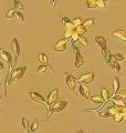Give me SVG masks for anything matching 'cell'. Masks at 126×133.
<instances>
[{
  "label": "cell",
  "mask_w": 126,
  "mask_h": 133,
  "mask_svg": "<svg viewBox=\"0 0 126 133\" xmlns=\"http://www.w3.org/2000/svg\"><path fill=\"white\" fill-rule=\"evenodd\" d=\"M27 66H22V68H16L13 71H12V73H10L9 76H8L7 78H9V83L10 82H18L20 81L21 79H22V77L24 76V73H26L27 71Z\"/></svg>",
  "instance_id": "cell-1"
},
{
  "label": "cell",
  "mask_w": 126,
  "mask_h": 133,
  "mask_svg": "<svg viewBox=\"0 0 126 133\" xmlns=\"http://www.w3.org/2000/svg\"><path fill=\"white\" fill-rule=\"evenodd\" d=\"M66 105H68V101H64V100H61V101H55L52 105H50L51 110L49 112V115L51 116L53 113H57V112H61L62 110H64Z\"/></svg>",
  "instance_id": "cell-2"
},
{
  "label": "cell",
  "mask_w": 126,
  "mask_h": 133,
  "mask_svg": "<svg viewBox=\"0 0 126 133\" xmlns=\"http://www.w3.org/2000/svg\"><path fill=\"white\" fill-rule=\"evenodd\" d=\"M66 47H68V39L63 38V39H60L55 44L53 45V47L51 48V51L62 53V52L66 51Z\"/></svg>",
  "instance_id": "cell-3"
},
{
  "label": "cell",
  "mask_w": 126,
  "mask_h": 133,
  "mask_svg": "<svg viewBox=\"0 0 126 133\" xmlns=\"http://www.w3.org/2000/svg\"><path fill=\"white\" fill-rule=\"evenodd\" d=\"M76 81H79L81 84H91L94 81V73L93 72H85L82 73L81 76L76 79Z\"/></svg>",
  "instance_id": "cell-4"
},
{
  "label": "cell",
  "mask_w": 126,
  "mask_h": 133,
  "mask_svg": "<svg viewBox=\"0 0 126 133\" xmlns=\"http://www.w3.org/2000/svg\"><path fill=\"white\" fill-rule=\"evenodd\" d=\"M72 48L75 52V69H80L82 65H84V57L82 56V53L79 50V48H76L74 45V43L72 44Z\"/></svg>",
  "instance_id": "cell-5"
},
{
  "label": "cell",
  "mask_w": 126,
  "mask_h": 133,
  "mask_svg": "<svg viewBox=\"0 0 126 133\" xmlns=\"http://www.w3.org/2000/svg\"><path fill=\"white\" fill-rule=\"evenodd\" d=\"M11 51L15 56V61H13V65L18 62V58L20 55V44H19V41L17 38L12 39V42H11Z\"/></svg>",
  "instance_id": "cell-6"
},
{
  "label": "cell",
  "mask_w": 126,
  "mask_h": 133,
  "mask_svg": "<svg viewBox=\"0 0 126 133\" xmlns=\"http://www.w3.org/2000/svg\"><path fill=\"white\" fill-rule=\"evenodd\" d=\"M0 58L5 61V62H7L8 64H9V70L11 71V66L13 65V61H12V56H11V53H9V52H7V51H5L1 47H0Z\"/></svg>",
  "instance_id": "cell-7"
},
{
  "label": "cell",
  "mask_w": 126,
  "mask_h": 133,
  "mask_svg": "<svg viewBox=\"0 0 126 133\" xmlns=\"http://www.w3.org/2000/svg\"><path fill=\"white\" fill-rule=\"evenodd\" d=\"M30 98H31V100L33 102H36V103H38V104H43V105H45L47 107V109L49 110V107H48V104H47V101L44 100V98L42 97L41 94H39V93H37V92H30Z\"/></svg>",
  "instance_id": "cell-8"
},
{
  "label": "cell",
  "mask_w": 126,
  "mask_h": 133,
  "mask_svg": "<svg viewBox=\"0 0 126 133\" xmlns=\"http://www.w3.org/2000/svg\"><path fill=\"white\" fill-rule=\"evenodd\" d=\"M65 83H66V87H68V88H69L71 91H74L75 84H76V78H74L72 74H70L69 72H66Z\"/></svg>",
  "instance_id": "cell-9"
},
{
  "label": "cell",
  "mask_w": 126,
  "mask_h": 133,
  "mask_svg": "<svg viewBox=\"0 0 126 133\" xmlns=\"http://www.w3.org/2000/svg\"><path fill=\"white\" fill-rule=\"evenodd\" d=\"M58 98H59V89L52 90L51 92H50L48 99H47V104H48V107L50 108V105H52L54 102L58 101Z\"/></svg>",
  "instance_id": "cell-10"
},
{
  "label": "cell",
  "mask_w": 126,
  "mask_h": 133,
  "mask_svg": "<svg viewBox=\"0 0 126 133\" xmlns=\"http://www.w3.org/2000/svg\"><path fill=\"white\" fill-rule=\"evenodd\" d=\"M111 36L112 37H115V38H117V39H120L122 42H125V41H126V31L125 30H122V29L112 31L111 32Z\"/></svg>",
  "instance_id": "cell-11"
},
{
  "label": "cell",
  "mask_w": 126,
  "mask_h": 133,
  "mask_svg": "<svg viewBox=\"0 0 126 133\" xmlns=\"http://www.w3.org/2000/svg\"><path fill=\"white\" fill-rule=\"evenodd\" d=\"M79 91H80V95H81V97L85 100V101H87L89 98H90V89L87 88L85 84H80Z\"/></svg>",
  "instance_id": "cell-12"
},
{
  "label": "cell",
  "mask_w": 126,
  "mask_h": 133,
  "mask_svg": "<svg viewBox=\"0 0 126 133\" xmlns=\"http://www.w3.org/2000/svg\"><path fill=\"white\" fill-rule=\"evenodd\" d=\"M48 69H50V70H51V72L54 73V69H53V66L51 64H50V65H43V64H42V65H40L39 68L37 69V74L42 76V74H44L45 72L48 71Z\"/></svg>",
  "instance_id": "cell-13"
},
{
  "label": "cell",
  "mask_w": 126,
  "mask_h": 133,
  "mask_svg": "<svg viewBox=\"0 0 126 133\" xmlns=\"http://www.w3.org/2000/svg\"><path fill=\"white\" fill-rule=\"evenodd\" d=\"M60 17H61L63 27H65L66 29H74V27L72 26V22H71V20L68 18V17L66 16H60Z\"/></svg>",
  "instance_id": "cell-14"
},
{
  "label": "cell",
  "mask_w": 126,
  "mask_h": 133,
  "mask_svg": "<svg viewBox=\"0 0 126 133\" xmlns=\"http://www.w3.org/2000/svg\"><path fill=\"white\" fill-rule=\"evenodd\" d=\"M111 100L114 102L115 107H117V108H125V101L123 99H121L118 97H116V95H114V97H113Z\"/></svg>",
  "instance_id": "cell-15"
},
{
  "label": "cell",
  "mask_w": 126,
  "mask_h": 133,
  "mask_svg": "<svg viewBox=\"0 0 126 133\" xmlns=\"http://www.w3.org/2000/svg\"><path fill=\"white\" fill-rule=\"evenodd\" d=\"M121 90V83H120V78L115 77L113 79V92H114V95Z\"/></svg>",
  "instance_id": "cell-16"
},
{
  "label": "cell",
  "mask_w": 126,
  "mask_h": 133,
  "mask_svg": "<svg viewBox=\"0 0 126 133\" xmlns=\"http://www.w3.org/2000/svg\"><path fill=\"white\" fill-rule=\"evenodd\" d=\"M95 42L101 45L102 50H105V49H106V40H105L103 37H100V36L95 37Z\"/></svg>",
  "instance_id": "cell-17"
},
{
  "label": "cell",
  "mask_w": 126,
  "mask_h": 133,
  "mask_svg": "<svg viewBox=\"0 0 126 133\" xmlns=\"http://www.w3.org/2000/svg\"><path fill=\"white\" fill-rule=\"evenodd\" d=\"M15 17L17 18V23L20 24V23H24L26 22V19H24V16H23V12H20V11H16Z\"/></svg>",
  "instance_id": "cell-18"
},
{
  "label": "cell",
  "mask_w": 126,
  "mask_h": 133,
  "mask_svg": "<svg viewBox=\"0 0 126 133\" xmlns=\"http://www.w3.org/2000/svg\"><path fill=\"white\" fill-rule=\"evenodd\" d=\"M39 61L43 65H50L49 63V57L45 53H39Z\"/></svg>",
  "instance_id": "cell-19"
},
{
  "label": "cell",
  "mask_w": 126,
  "mask_h": 133,
  "mask_svg": "<svg viewBox=\"0 0 126 133\" xmlns=\"http://www.w3.org/2000/svg\"><path fill=\"white\" fill-rule=\"evenodd\" d=\"M13 9L16 11H23V3L20 1V0H13Z\"/></svg>",
  "instance_id": "cell-20"
},
{
  "label": "cell",
  "mask_w": 126,
  "mask_h": 133,
  "mask_svg": "<svg viewBox=\"0 0 126 133\" xmlns=\"http://www.w3.org/2000/svg\"><path fill=\"white\" fill-rule=\"evenodd\" d=\"M95 23V20L94 19H86V20H84V21L82 22V24L81 26L82 27H84L87 30L89 28H91V27H93V24Z\"/></svg>",
  "instance_id": "cell-21"
},
{
  "label": "cell",
  "mask_w": 126,
  "mask_h": 133,
  "mask_svg": "<svg viewBox=\"0 0 126 133\" xmlns=\"http://www.w3.org/2000/svg\"><path fill=\"white\" fill-rule=\"evenodd\" d=\"M78 41H80V43H81V45L83 48H85V49H87L90 47V43H89V40H87L85 37H83V36H80L79 37V40Z\"/></svg>",
  "instance_id": "cell-22"
},
{
  "label": "cell",
  "mask_w": 126,
  "mask_h": 133,
  "mask_svg": "<svg viewBox=\"0 0 126 133\" xmlns=\"http://www.w3.org/2000/svg\"><path fill=\"white\" fill-rule=\"evenodd\" d=\"M101 98H102L104 101H108L110 100V92H108V90L106 88H103L101 90Z\"/></svg>",
  "instance_id": "cell-23"
},
{
  "label": "cell",
  "mask_w": 126,
  "mask_h": 133,
  "mask_svg": "<svg viewBox=\"0 0 126 133\" xmlns=\"http://www.w3.org/2000/svg\"><path fill=\"white\" fill-rule=\"evenodd\" d=\"M91 100L92 102L94 103V104H103L104 103V100L101 98V95H93V97H91Z\"/></svg>",
  "instance_id": "cell-24"
},
{
  "label": "cell",
  "mask_w": 126,
  "mask_h": 133,
  "mask_svg": "<svg viewBox=\"0 0 126 133\" xmlns=\"http://www.w3.org/2000/svg\"><path fill=\"white\" fill-rule=\"evenodd\" d=\"M118 109L120 108H117V107H115V105H113V107H108L107 109H106V112L108 114H110L111 116H113L114 114H116L117 112H118Z\"/></svg>",
  "instance_id": "cell-25"
},
{
  "label": "cell",
  "mask_w": 126,
  "mask_h": 133,
  "mask_svg": "<svg viewBox=\"0 0 126 133\" xmlns=\"http://www.w3.org/2000/svg\"><path fill=\"white\" fill-rule=\"evenodd\" d=\"M74 30H75V32H76L79 36H83V35H85V33H86V29L84 28V27H82V26L75 27Z\"/></svg>",
  "instance_id": "cell-26"
},
{
  "label": "cell",
  "mask_w": 126,
  "mask_h": 133,
  "mask_svg": "<svg viewBox=\"0 0 126 133\" xmlns=\"http://www.w3.org/2000/svg\"><path fill=\"white\" fill-rule=\"evenodd\" d=\"M15 14H16V10L12 8V9H9L8 11L5 12V16H6V18H8V19H12L15 17Z\"/></svg>",
  "instance_id": "cell-27"
},
{
  "label": "cell",
  "mask_w": 126,
  "mask_h": 133,
  "mask_svg": "<svg viewBox=\"0 0 126 133\" xmlns=\"http://www.w3.org/2000/svg\"><path fill=\"white\" fill-rule=\"evenodd\" d=\"M86 7L89 8V9H95L96 0H86Z\"/></svg>",
  "instance_id": "cell-28"
},
{
  "label": "cell",
  "mask_w": 126,
  "mask_h": 133,
  "mask_svg": "<svg viewBox=\"0 0 126 133\" xmlns=\"http://www.w3.org/2000/svg\"><path fill=\"white\" fill-rule=\"evenodd\" d=\"M111 68L114 70L115 72H120L121 71V66H120V64H118V62H116V61H114V62H111Z\"/></svg>",
  "instance_id": "cell-29"
},
{
  "label": "cell",
  "mask_w": 126,
  "mask_h": 133,
  "mask_svg": "<svg viewBox=\"0 0 126 133\" xmlns=\"http://www.w3.org/2000/svg\"><path fill=\"white\" fill-rule=\"evenodd\" d=\"M21 122H22V128H23V130H24V131H29V121H28V119L23 116V118L21 119Z\"/></svg>",
  "instance_id": "cell-30"
},
{
  "label": "cell",
  "mask_w": 126,
  "mask_h": 133,
  "mask_svg": "<svg viewBox=\"0 0 126 133\" xmlns=\"http://www.w3.org/2000/svg\"><path fill=\"white\" fill-rule=\"evenodd\" d=\"M112 57H113V59H114V61H116V62L123 61V60L125 59L124 56H123V55H121V53H114V55H113Z\"/></svg>",
  "instance_id": "cell-31"
},
{
  "label": "cell",
  "mask_w": 126,
  "mask_h": 133,
  "mask_svg": "<svg viewBox=\"0 0 126 133\" xmlns=\"http://www.w3.org/2000/svg\"><path fill=\"white\" fill-rule=\"evenodd\" d=\"M38 128H39V122H38V120H37V119H34V121H33L32 124H31L30 130H31V132L34 133V132L38 130Z\"/></svg>",
  "instance_id": "cell-32"
},
{
  "label": "cell",
  "mask_w": 126,
  "mask_h": 133,
  "mask_svg": "<svg viewBox=\"0 0 126 133\" xmlns=\"http://www.w3.org/2000/svg\"><path fill=\"white\" fill-rule=\"evenodd\" d=\"M71 22H72V26L74 28L79 27V26H81V24H82V18H80V17H79V18H75L73 21H71Z\"/></svg>",
  "instance_id": "cell-33"
},
{
  "label": "cell",
  "mask_w": 126,
  "mask_h": 133,
  "mask_svg": "<svg viewBox=\"0 0 126 133\" xmlns=\"http://www.w3.org/2000/svg\"><path fill=\"white\" fill-rule=\"evenodd\" d=\"M79 35H78V33L76 32H75V30H74V29H73V32H72V36H71V41H72V43H75V42H76V41L79 40Z\"/></svg>",
  "instance_id": "cell-34"
},
{
  "label": "cell",
  "mask_w": 126,
  "mask_h": 133,
  "mask_svg": "<svg viewBox=\"0 0 126 133\" xmlns=\"http://www.w3.org/2000/svg\"><path fill=\"white\" fill-rule=\"evenodd\" d=\"M115 95H116V97H118V98H121V99H123V100H124V99L126 98V91H125V89L120 90Z\"/></svg>",
  "instance_id": "cell-35"
},
{
  "label": "cell",
  "mask_w": 126,
  "mask_h": 133,
  "mask_svg": "<svg viewBox=\"0 0 126 133\" xmlns=\"http://www.w3.org/2000/svg\"><path fill=\"white\" fill-rule=\"evenodd\" d=\"M96 8H102V9H105L106 8V3L102 0H96Z\"/></svg>",
  "instance_id": "cell-36"
},
{
  "label": "cell",
  "mask_w": 126,
  "mask_h": 133,
  "mask_svg": "<svg viewBox=\"0 0 126 133\" xmlns=\"http://www.w3.org/2000/svg\"><path fill=\"white\" fill-rule=\"evenodd\" d=\"M72 32H73V29H66L64 33V38L69 40L71 38V36H72Z\"/></svg>",
  "instance_id": "cell-37"
},
{
  "label": "cell",
  "mask_w": 126,
  "mask_h": 133,
  "mask_svg": "<svg viewBox=\"0 0 126 133\" xmlns=\"http://www.w3.org/2000/svg\"><path fill=\"white\" fill-rule=\"evenodd\" d=\"M99 115L101 118H111V115L108 114L107 112H101V113H99Z\"/></svg>",
  "instance_id": "cell-38"
},
{
  "label": "cell",
  "mask_w": 126,
  "mask_h": 133,
  "mask_svg": "<svg viewBox=\"0 0 126 133\" xmlns=\"http://www.w3.org/2000/svg\"><path fill=\"white\" fill-rule=\"evenodd\" d=\"M3 69H5V65H3V63L0 61V70H3Z\"/></svg>",
  "instance_id": "cell-39"
},
{
  "label": "cell",
  "mask_w": 126,
  "mask_h": 133,
  "mask_svg": "<svg viewBox=\"0 0 126 133\" xmlns=\"http://www.w3.org/2000/svg\"><path fill=\"white\" fill-rule=\"evenodd\" d=\"M76 133H84V132H83V131H82V130H80V131H78V132H76Z\"/></svg>",
  "instance_id": "cell-40"
},
{
  "label": "cell",
  "mask_w": 126,
  "mask_h": 133,
  "mask_svg": "<svg viewBox=\"0 0 126 133\" xmlns=\"http://www.w3.org/2000/svg\"><path fill=\"white\" fill-rule=\"evenodd\" d=\"M49 1H50V2H52V3H53V0H49Z\"/></svg>",
  "instance_id": "cell-41"
},
{
  "label": "cell",
  "mask_w": 126,
  "mask_h": 133,
  "mask_svg": "<svg viewBox=\"0 0 126 133\" xmlns=\"http://www.w3.org/2000/svg\"><path fill=\"white\" fill-rule=\"evenodd\" d=\"M102 1H104V2H106V1H107V0H102Z\"/></svg>",
  "instance_id": "cell-42"
},
{
  "label": "cell",
  "mask_w": 126,
  "mask_h": 133,
  "mask_svg": "<svg viewBox=\"0 0 126 133\" xmlns=\"http://www.w3.org/2000/svg\"><path fill=\"white\" fill-rule=\"evenodd\" d=\"M0 101H1V95H0Z\"/></svg>",
  "instance_id": "cell-43"
},
{
  "label": "cell",
  "mask_w": 126,
  "mask_h": 133,
  "mask_svg": "<svg viewBox=\"0 0 126 133\" xmlns=\"http://www.w3.org/2000/svg\"><path fill=\"white\" fill-rule=\"evenodd\" d=\"M0 85H1V83H0Z\"/></svg>",
  "instance_id": "cell-44"
},
{
  "label": "cell",
  "mask_w": 126,
  "mask_h": 133,
  "mask_svg": "<svg viewBox=\"0 0 126 133\" xmlns=\"http://www.w3.org/2000/svg\"><path fill=\"white\" fill-rule=\"evenodd\" d=\"M85 1H86V0H85Z\"/></svg>",
  "instance_id": "cell-45"
}]
</instances>
